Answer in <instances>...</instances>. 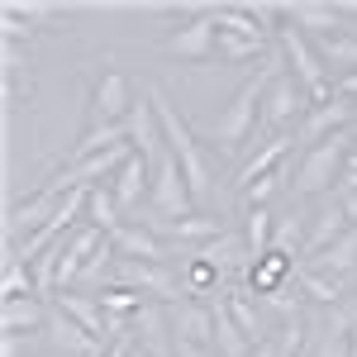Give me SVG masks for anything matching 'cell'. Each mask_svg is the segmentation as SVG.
I'll return each instance as SVG.
<instances>
[{
  "instance_id": "cell-1",
  "label": "cell",
  "mask_w": 357,
  "mask_h": 357,
  "mask_svg": "<svg viewBox=\"0 0 357 357\" xmlns=\"http://www.w3.org/2000/svg\"><path fill=\"white\" fill-rule=\"evenodd\" d=\"M148 96H153V110H158V124H162L167 148L176 153V162H181V172H186V186H191L195 210L210 205V195H215V162H210V153L200 148V138L191 134V124L176 114V105L167 100L158 86H148Z\"/></svg>"
},
{
  "instance_id": "cell-2",
  "label": "cell",
  "mask_w": 357,
  "mask_h": 357,
  "mask_svg": "<svg viewBox=\"0 0 357 357\" xmlns=\"http://www.w3.org/2000/svg\"><path fill=\"white\" fill-rule=\"evenodd\" d=\"M353 129H343V134L324 138V143H314L310 153H305L301 162H296V195H324L343 176V162H348V153H353Z\"/></svg>"
},
{
  "instance_id": "cell-3",
  "label": "cell",
  "mask_w": 357,
  "mask_h": 357,
  "mask_svg": "<svg viewBox=\"0 0 357 357\" xmlns=\"http://www.w3.org/2000/svg\"><path fill=\"white\" fill-rule=\"evenodd\" d=\"M281 67H286V62H272V67H262L257 77H248L243 91L229 100V110L215 119V143H224V148H238V143H243V138L257 129V114H262L257 105H262V96H267V86H272V77L281 72Z\"/></svg>"
},
{
  "instance_id": "cell-4",
  "label": "cell",
  "mask_w": 357,
  "mask_h": 357,
  "mask_svg": "<svg viewBox=\"0 0 357 357\" xmlns=\"http://www.w3.org/2000/svg\"><path fill=\"white\" fill-rule=\"evenodd\" d=\"M314 110L310 105V96H305V86L281 67L272 77V86H267V96H262V114H257V129H272V138H281L291 124L301 129V119Z\"/></svg>"
},
{
  "instance_id": "cell-5",
  "label": "cell",
  "mask_w": 357,
  "mask_h": 357,
  "mask_svg": "<svg viewBox=\"0 0 357 357\" xmlns=\"http://www.w3.org/2000/svg\"><path fill=\"white\" fill-rule=\"evenodd\" d=\"M148 210H158L162 220H186V215H200L191 200V186H186V172L176 162V153L162 148V158L153 162V191H148Z\"/></svg>"
},
{
  "instance_id": "cell-6",
  "label": "cell",
  "mask_w": 357,
  "mask_h": 357,
  "mask_svg": "<svg viewBox=\"0 0 357 357\" xmlns=\"http://www.w3.org/2000/svg\"><path fill=\"white\" fill-rule=\"evenodd\" d=\"M162 48L172 57H186V62H210L215 48H220V24H215V15H210V10L191 15L186 24H176L172 33H167Z\"/></svg>"
},
{
  "instance_id": "cell-7",
  "label": "cell",
  "mask_w": 357,
  "mask_h": 357,
  "mask_svg": "<svg viewBox=\"0 0 357 357\" xmlns=\"http://www.w3.org/2000/svg\"><path fill=\"white\" fill-rule=\"evenodd\" d=\"M129 148H134L143 162L153 167L158 158H162V148H167V138H162V124H158V110H153V96L143 91L134 100V110H129Z\"/></svg>"
},
{
  "instance_id": "cell-8",
  "label": "cell",
  "mask_w": 357,
  "mask_h": 357,
  "mask_svg": "<svg viewBox=\"0 0 357 357\" xmlns=\"http://www.w3.org/2000/svg\"><path fill=\"white\" fill-rule=\"evenodd\" d=\"M110 243H114V252H119V257H129V262H158V267H167V262L176 257V248H172V243H162L153 229L129 224V220L110 234Z\"/></svg>"
},
{
  "instance_id": "cell-9",
  "label": "cell",
  "mask_w": 357,
  "mask_h": 357,
  "mask_svg": "<svg viewBox=\"0 0 357 357\" xmlns=\"http://www.w3.org/2000/svg\"><path fill=\"white\" fill-rule=\"evenodd\" d=\"M43 338H48L62 357H105L110 353V343L91 338V333H86L82 324H72L57 305H48V329H43Z\"/></svg>"
},
{
  "instance_id": "cell-10",
  "label": "cell",
  "mask_w": 357,
  "mask_h": 357,
  "mask_svg": "<svg viewBox=\"0 0 357 357\" xmlns=\"http://www.w3.org/2000/svg\"><path fill=\"white\" fill-rule=\"evenodd\" d=\"M191 257L210 262V267H215L224 281H229V276H248V272H252V252H248V238H243V234H234V229H224L215 243L195 248Z\"/></svg>"
},
{
  "instance_id": "cell-11",
  "label": "cell",
  "mask_w": 357,
  "mask_h": 357,
  "mask_svg": "<svg viewBox=\"0 0 357 357\" xmlns=\"http://www.w3.org/2000/svg\"><path fill=\"white\" fill-rule=\"evenodd\" d=\"M357 124V105H348V100H338L333 96L329 105H314V110L301 119V129H296V138L301 143H324V138H333V134H343V129H353Z\"/></svg>"
},
{
  "instance_id": "cell-12",
  "label": "cell",
  "mask_w": 357,
  "mask_h": 357,
  "mask_svg": "<svg viewBox=\"0 0 357 357\" xmlns=\"http://www.w3.org/2000/svg\"><path fill=\"white\" fill-rule=\"evenodd\" d=\"M134 110V96H129V82H124V72H105L100 82H96V105H91V124H124Z\"/></svg>"
},
{
  "instance_id": "cell-13",
  "label": "cell",
  "mask_w": 357,
  "mask_h": 357,
  "mask_svg": "<svg viewBox=\"0 0 357 357\" xmlns=\"http://www.w3.org/2000/svg\"><path fill=\"white\" fill-rule=\"evenodd\" d=\"M53 305L72 319V324H82L91 338H100V343H114L110 338V314L100 310V301L96 296H77V291H57L53 296Z\"/></svg>"
},
{
  "instance_id": "cell-14",
  "label": "cell",
  "mask_w": 357,
  "mask_h": 357,
  "mask_svg": "<svg viewBox=\"0 0 357 357\" xmlns=\"http://www.w3.org/2000/svg\"><path fill=\"white\" fill-rule=\"evenodd\" d=\"M281 20H291V24L305 29L310 38H319V33H338V29H343V5L296 0V5H281Z\"/></svg>"
},
{
  "instance_id": "cell-15",
  "label": "cell",
  "mask_w": 357,
  "mask_h": 357,
  "mask_svg": "<svg viewBox=\"0 0 357 357\" xmlns=\"http://www.w3.org/2000/svg\"><path fill=\"white\" fill-rule=\"evenodd\" d=\"M57 205H62V195L53 191V186H43L38 195H29V200H20L15 210H10V238H20V234H38L43 224L57 215Z\"/></svg>"
},
{
  "instance_id": "cell-16",
  "label": "cell",
  "mask_w": 357,
  "mask_h": 357,
  "mask_svg": "<svg viewBox=\"0 0 357 357\" xmlns=\"http://www.w3.org/2000/svg\"><path fill=\"white\" fill-rule=\"evenodd\" d=\"M291 148H296V134H281V138H267L262 143V153H252L243 167H238V176H234V186L238 191H248V186H257L262 176H272L276 162H286L291 158Z\"/></svg>"
},
{
  "instance_id": "cell-17",
  "label": "cell",
  "mask_w": 357,
  "mask_h": 357,
  "mask_svg": "<svg viewBox=\"0 0 357 357\" xmlns=\"http://www.w3.org/2000/svg\"><path fill=\"white\" fill-rule=\"evenodd\" d=\"M348 210H343V200H324L319 205V215H314V224H310V234H305V252L310 257H319L324 248H333L343 234H348Z\"/></svg>"
},
{
  "instance_id": "cell-18",
  "label": "cell",
  "mask_w": 357,
  "mask_h": 357,
  "mask_svg": "<svg viewBox=\"0 0 357 357\" xmlns=\"http://www.w3.org/2000/svg\"><path fill=\"white\" fill-rule=\"evenodd\" d=\"M310 43H314V53L324 62V72H333V82L348 77V72H357V33L338 29V33H319V38H310Z\"/></svg>"
},
{
  "instance_id": "cell-19",
  "label": "cell",
  "mask_w": 357,
  "mask_h": 357,
  "mask_svg": "<svg viewBox=\"0 0 357 357\" xmlns=\"http://www.w3.org/2000/svg\"><path fill=\"white\" fill-rule=\"evenodd\" d=\"M110 191H114V200H119V210H138V205H143V195L153 191V167H148V162L134 153L129 162L114 172Z\"/></svg>"
},
{
  "instance_id": "cell-20",
  "label": "cell",
  "mask_w": 357,
  "mask_h": 357,
  "mask_svg": "<svg viewBox=\"0 0 357 357\" xmlns=\"http://www.w3.org/2000/svg\"><path fill=\"white\" fill-rule=\"evenodd\" d=\"M0 329L5 333H43L48 329V305L38 301V296H24V301H5L0 310Z\"/></svg>"
},
{
  "instance_id": "cell-21",
  "label": "cell",
  "mask_w": 357,
  "mask_h": 357,
  "mask_svg": "<svg viewBox=\"0 0 357 357\" xmlns=\"http://www.w3.org/2000/svg\"><path fill=\"white\" fill-rule=\"evenodd\" d=\"M305 262H310L314 272H324L329 281H338V286H343V276L357 272V229H348V234H343L333 248H324L319 257H305Z\"/></svg>"
},
{
  "instance_id": "cell-22",
  "label": "cell",
  "mask_w": 357,
  "mask_h": 357,
  "mask_svg": "<svg viewBox=\"0 0 357 357\" xmlns=\"http://www.w3.org/2000/svg\"><path fill=\"white\" fill-rule=\"evenodd\" d=\"M252 286L248 281H234V286H224V305H229V314H234V324L252 338V343H262L267 333H262V319H257V305H252Z\"/></svg>"
},
{
  "instance_id": "cell-23",
  "label": "cell",
  "mask_w": 357,
  "mask_h": 357,
  "mask_svg": "<svg viewBox=\"0 0 357 357\" xmlns=\"http://www.w3.org/2000/svg\"><path fill=\"white\" fill-rule=\"evenodd\" d=\"M272 234H276V215L267 205H257V210H248V224H243V238H248V252H252V267L272 252Z\"/></svg>"
},
{
  "instance_id": "cell-24",
  "label": "cell",
  "mask_w": 357,
  "mask_h": 357,
  "mask_svg": "<svg viewBox=\"0 0 357 357\" xmlns=\"http://www.w3.org/2000/svg\"><path fill=\"white\" fill-rule=\"evenodd\" d=\"M86 224H96L100 234H114V229L124 224V210H119V200H114V191H110V186H91Z\"/></svg>"
},
{
  "instance_id": "cell-25",
  "label": "cell",
  "mask_w": 357,
  "mask_h": 357,
  "mask_svg": "<svg viewBox=\"0 0 357 357\" xmlns=\"http://www.w3.org/2000/svg\"><path fill=\"white\" fill-rule=\"evenodd\" d=\"M296 281H301L305 296H310V301H319V305H338V296H343V286L329 281L324 272H314L310 262H296Z\"/></svg>"
},
{
  "instance_id": "cell-26",
  "label": "cell",
  "mask_w": 357,
  "mask_h": 357,
  "mask_svg": "<svg viewBox=\"0 0 357 357\" xmlns=\"http://www.w3.org/2000/svg\"><path fill=\"white\" fill-rule=\"evenodd\" d=\"M96 301H100L105 314H129V319H134L138 310L148 305V296H143V291H129V286H100V296H96Z\"/></svg>"
},
{
  "instance_id": "cell-27",
  "label": "cell",
  "mask_w": 357,
  "mask_h": 357,
  "mask_svg": "<svg viewBox=\"0 0 357 357\" xmlns=\"http://www.w3.org/2000/svg\"><path fill=\"white\" fill-rule=\"evenodd\" d=\"M262 53H267V43L243 38V33H224V29H220V48H215L220 62H252V57H262Z\"/></svg>"
},
{
  "instance_id": "cell-28",
  "label": "cell",
  "mask_w": 357,
  "mask_h": 357,
  "mask_svg": "<svg viewBox=\"0 0 357 357\" xmlns=\"http://www.w3.org/2000/svg\"><path fill=\"white\" fill-rule=\"evenodd\" d=\"M0 296H5V301H24V296H38V286H33V272H29L24 262H5Z\"/></svg>"
},
{
  "instance_id": "cell-29",
  "label": "cell",
  "mask_w": 357,
  "mask_h": 357,
  "mask_svg": "<svg viewBox=\"0 0 357 357\" xmlns=\"http://www.w3.org/2000/svg\"><path fill=\"white\" fill-rule=\"evenodd\" d=\"M62 5L53 0H5V15H15V20H24V24H43V20H53Z\"/></svg>"
},
{
  "instance_id": "cell-30",
  "label": "cell",
  "mask_w": 357,
  "mask_h": 357,
  "mask_svg": "<svg viewBox=\"0 0 357 357\" xmlns=\"http://www.w3.org/2000/svg\"><path fill=\"white\" fill-rule=\"evenodd\" d=\"M281 181H286V172H272V176H262L257 186H248L243 200H248V210H257V205H267L276 191H281Z\"/></svg>"
},
{
  "instance_id": "cell-31",
  "label": "cell",
  "mask_w": 357,
  "mask_h": 357,
  "mask_svg": "<svg viewBox=\"0 0 357 357\" xmlns=\"http://www.w3.org/2000/svg\"><path fill=\"white\" fill-rule=\"evenodd\" d=\"M301 343H305V319L296 314V319H286V329H281V338H276V353L281 357H301Z\"/></svg>"
},
{
  "instance_id": "cell-32",
  "label": "cell",
  "mask_w": 357,
  "mask_h": 357,
  "mask_svg": "<svg viewBox=\"0 0 357 357\" xmlns=\"http://www.w3.org/2000/svg\"><path fill=\"white\" fill-rule=\"evenodd\" d=\"M338 186H343V195H357V143H353V153H348V162H343Z\"/></svg>"
},
{
  "instance_id": "cell-33",
  "label": "cell",
  "mask_w": 357,
  "mask_h": 357,
  "mask_svg": "<svg viewBox=\"0 0 357 357\" xmlns=\"http://www.w3.org/2000/svg\"><path fill=\"white\" fill-rule=\"evenodd\" d=\"M333 96H338V100H348V105H357V72L338 77V82H333Z\"/></svg>"
},
{
  "instance_id": "cell-34",
  "label": "cell",
  "mask_w": 357,
  "mask_h": 357,
  "mask_svg": "<svg viewBox=\"0 0 357 357\" xmlns=\"http://www.w3.org/2000/svg\"><path fill=\"white\" fill-rule=\"evenodd\" d=\"M314 357H348V343H343V338H333V333H329V338L319 343V353H314Z\"/></svg>"
},
{
  "instance_id": "cell-35",
  "label": "cell",
  "mask_w": 357,
  "mask_h": 357,
  "mask_svg": "<svg viewBox=\"0 0 357 357\" xmlns=\"http://www.w3.org/2000/svg\"><path fill=\"white\" fill-rule=\"evenodd\" d=\"M24 33H33V29L24 24V20H15V15H5V38L15 43V38H24Z\"/></svg>"
},
{
  "instance_id": "cell-36",
  "label": "cell",
  "mask_w": 357,
  "mask_h": 357,
  "mask_svg": "<svg viewBox=\"0 0 357 357\" xmlns=\"http://www.w3.org/2000/svg\"><path fill=\"white\" fill-rule=\"evenodd\" d=\"M343 343H348V357H357V310H348V338Z\"/></svg>"
},
{
  "instance_id": "cell-37",
  "label": "cell",
  "mask_w": 357,
  "mask_h": 357,
  "mask_svg": "<svg viewBox=\"0 0 357 357\" xmlns=\"http://www.w3.org/2000/svg\"><path fill=\"white\" fill-rule=\"evenodd\" d=\"M248 357H281V353H276V338H262V343H257Z\"/></svg>"
},
{
  "instance_id": "cell-38",
  "label": "cell",
  "mask_w": 357,
  "mask_h": 357,
  "mask_svg": "<svg viewBox=\"0 0 357 357\" xmlns=\"http://www.w3.org/2000/svg\"><path fill=\"white\" fill-rule=\"evenodd\" d=\"M338 200H343V210H348V220L357 224V195H338Z\"/></svg>"
},
{
  "instance_id": "cell-39",
  "label": "cell",
  "mask_w": 357,
  "mask_h": 357,
  "mask_svg": "<svg viewBox=\"0 0 357 357\" xmlns=\"http://www.w3.org/2000/svg\"><path fill=\"white\" fill-rule=\"evenodd\" d=\"M129 357H153V353H143V348H134V353H129Z\"/></svg>"
}]
</instances>
